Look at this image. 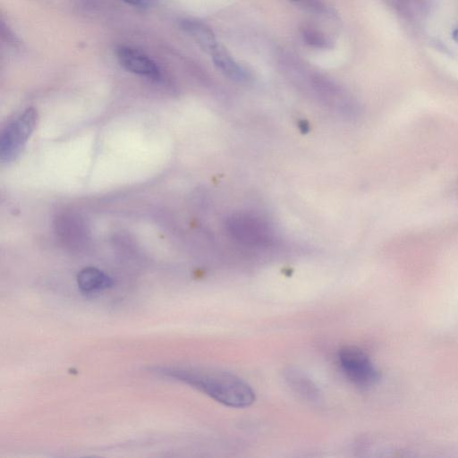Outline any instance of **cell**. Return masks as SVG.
Instances as JSON below:
<instances>
[{"instance_id":"cell-1","label":"cell","mask_w":458,"mask_h":458,"mask_svg":"<svg viewBox=\"0 0 458 458\" xmlns=\"http://www.w3.org/2000/svg\"><path fill=\"white\" fill-rule=\"evenodd\" d=\"M162 372L229 407L244 408L255 401V393L251 386L240 377L225 370L169 369H163Z\"/></svg>"},{"instance_id":"cell-2","label":"cell","mask_w":458,"mask_h":458,"mask_svg":"<svg viewBox=\"0 0 458 458\" xmlns=\"http://www.w3.org/2000/svg\"><path fill=\"white\" fill-rule=\"evenodd\" d=\"M38 122L33 107L26 108L3 131L0 139V160L8 164L17 158Z\"/></svg>"},{"instance_id":"cell-3","label":"cell","mask_w":458,"mask_h":458,"mask_svg":"<svg viewBox=\"0 0 458 458\" xmlns=\"http://www.w3.org/2000/svg\"><path fill=\"white\" fill-rule=\"evenodd\" d=\"M338 361L346 377L360 387L372 386L379 380L378 370L368 354L358 347L341 348Z\"/></svg>"},{"instance_id":"cell-4","label":"cell","mask_w":458,"mask_h":458,"mask_svg":"<svg viewBox=\"0 0 458 458\" xmlns=\"http://www.w3.org/2000/svg\"><path fill=\"white\" fill-rule=\"evenodd\" d=\"M226 227L233 239L246 245H265L271 240V232L267 225L248 215L232 216L227 219Z\"/></svg>"},{"instance_id":"cell-5","label":"cell","mask_w":458,"mask_h":458,"mask_svg":"<svg viewBox=\"0 0 458 458\" xmlns=\"http://www.w3.org/2000/svg\"><path fill=\"white\" fill-rule=\"evenodd\" d=\"M116 57L121 66L131 73L154 81L162 77L157 64L139 49L121 46L116 49Z\"/></svg>"},{"instance_id":"cell-6","label":"cell","mask_w":458,"mask_h":458,"mask_svg":"<svg viewBox=\"0 0 458 458\" xmlns=\"http://www.w3.org/2000/svg\"><path fill=\"white\" fill-rule=\"evenodd\" d=\"M284 378L288 386L309 402H318L320 399V391L314 381L301 369L289 367L284 370Z\"/></svg>"},{"instance_id":"cell-7","label":"cell","mask_w":458,"mask_h":458,"mask_svg":"<svg viewBox=\"0 0 458 458\" xmlns=\"http://www.w3.org/2000/svg\"><path fill=\"white\" fill-rule=\"evenodd\" d=\"M77 284L81 292L92 293L111 287L113 280L103 271L89 267L79 272L77 275Z\"/></svg>"},{"instance_id":"cell-8","label":"cell","mask_w":458,"mask_h":458,"mask_svg":"<svg viewBox=\"0 0 458 458\" xmlns=\"http://www.w3.org/2000/svg\"><path fill=\"white\" fill-rule=\"evenodd\" d=\"M214 58L216 60V63L217 65L225 72L226 74L231 76L233 79L241 80L243 75L241 70L237 67L231 59L226 56L224 53H216L214 55Z\"/></svg>"},{"instance_id":"cell-9","label":"cell","mask_w":458,"mask_h":458,"mask_svg":"<svg viewBox=\"0 0 458 458\" xmlns=\"http://www.w3.org/2000/svg\"><path fill=\"white\" fill-rule=\"evenodd\" d=\"M131 5L145 7L149 4V0H122Z\"/></svg>"},{"instance_id":"cell-10","label":"cell","mask_w":458,"mask_h":458,"mask_svg":"<svg viewBox=\"0 0 458 458\" xmlns=\"http://www.w3.org/2000/svg\"><path fill=\"white\" fill-rule=\"evenodd\" d=\"M454 37L456 38V40L458 41V29L455 30L454 34Z\"/></svg>"}]
</instances>
